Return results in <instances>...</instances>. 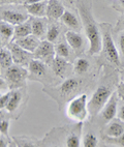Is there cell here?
Wrapping results in <instances>:
<instances>
[{"mask_svg": "<svg viewBox=\"0 0 124 147\" xmlns=\"http://www.w3.org/2000/svg\"><path fill=\"white\" fill-rule=\"evenodd\" d=\"M80 13L82 17V21L84 23L85 30H86V35L89 40V54L90 55L98 54L103 48V38H101L99 29L86 9L81 8Z\"/></svg>", "mask_w": 124, "mask_h": 147, "instance_id": "obj_1", "label": "cell"}, {"mask_svg": "<svg viewBox=\"0 0 124 147\" xmlns=\"http://www.w3.org/2000/svg\"><path fill=\"white\" fill-rule=\"evenodd\" d=\"M66 113L69 118L72 120L79 121V122L86 120L89 115L87 95L83 93V94L74 97L67 105Z\"/></svg>", "mask_w": 124, "mask_h": 147, "instance_id": "obj_2", "label": "cell"}, {"mask_svg": "<svg viewBox=\"0 0 124 147\" xmlns=\"http://www.w3.org/2000/svg\"><path fill=\"white\" fill-rule=\"evenodd\" d=\"M112 91L110 88L106 86H99L97 89L95 90L93 93L92 97L90 98L88 102V108H89V112L91 114H96L101 110H103V107L109 102L110 97L112 96Z\"/></svg>", "mask_w": 124, "mask_h": 147, "instance_id": "obj_3", "label": "cell"}, {"mask_svg": "<svg viewBox=\"0 0 124 147\" xmlns=\"http://www.w3.org/2000/svg\"><path fill=\"white\" fill-rule=\"evenodd\" d=\"M103 45L109 60L111 61L112 63H114L115 65H120V57H119L118 50H117L116 46H115V44L113 42V38H112V35L109 31L105 32V34H103Z\"/></svg>", "mask_w": 124, "mask_h": 147, "instance_id": "obj_4", "label": "cell"}, {"mask_svg": "<svg viewBox=\"0 0 124 147\" xmlns=\"http://www.w3.org/2000/svg\"><path fill=\"white\" fill-rule=\"evenodd\" d=\"M1 21L11 24L13 26H17V25H20L28 21V16L16 11L4 9L1 11Z\"/></svg>", "mask_w": 124, "mask_h": 147, "instance_id": "obj_5", "label": "cell"}, {"mask_svg": "<svg viewBox=\"0 0 124 147\" xmlns=\"http://www.w3.org/2000/svg\"><path fill=\"white\" fill-rule=\"evenodd\" d=\"M6 79L13 84H20L27 78V71L20 65H13L6 69Z\"/></svg>", "mask_w": 124, "mask_h": 147, "instance_id": "obj_6", "label": "cell"}, {"mask_svg": "<svg viewBox=\"0 0 124 147\" xmlns=\"http://www.w3.org/2000/svg\"><path fill=\"white\" fill-rule=\"evenodd\" d=\"M15 42H16L19 47H21L23 50L34 54L36 49L40 46V40L37 36L31 34V35H28L26 37H22V38H19V40H15Z\"/></svg>", "mask_w": 124, "mask_h": 147, "instance_id": "obj_7", "label": "cell"}, {"mask_svg": "<svg viewBox=\"0 0 124 147\" xmlns=\"http://www.w3.org/2000/svg\"><path fill=\"white\" fill-rule=\"evenodd\" d=\"M65 13L63 4L59 0H49L47 5V17L51 20L61 19Z\"/></svg>", "mask_w": 124, "mask_h": 147, "instance_id": "obj_8", "label": "cell"}, {"mask_svg": "<svg viewBox=\"0 0 124 147\" xmlns=\"http://www.w3.org/2000/svg\"><path fill=\"white\" fill-rule=\"evenodd\" d=\"M55 53L56 51L53 42L49 40H42L35 51L34 55L37 59H50V58H54Z\"/></svg>", "mask_w": 124, "mask_h": 147, "instance_id": "obj_9", "label": "cell"}, {"mask_svg": "<svg viewBox=\"0 0 124 147\" xmlns=\"http://www.w3.org/2000/svg\"><path fill=\"white\" fill-rule=\"evenodd\" d=\"M118 113V109H117V96L115 93L112 94V96L110 97L109 102L106 104V106L103 107V109L101 110V114H103V119L106 121H112L115 116Z\"/></svg>", "mask_w": 124, "mask_h": 147, "instance_id": "obj_10", "label": "cell"}, {"mask_svg": "<svg viewBox=\"0 0 124 147\" xmlns=\"http://www.w3.org/2000/svg\"><path fill=\"white\" fill-rule=\"evenodd\" d=\"M9 50H11V54H13V61L16 63H21V64H24L28 60L29 56V52L23 50L21 47H19L16 42H11L9 44Z\"/></svg>", "mask_w": 124, "mask_h": 147, "instance_id": "obj_11", "label": "cell"}, {"mask_svg": "<svg viewBox=\"0 0 124 147\" xmlns=\"http://www.w3.org/2000/svg\"><path fill=\"white\" fill-rule=\"evenodd\" d=\"M47 5L48 1L44 0L40 2L34 3V4H29L26 6V11L29 15L36 17V18H42V17L47 16Z\"/></svg>", "mask_w": 124, "mask_h": 147, "instance_id": "obj_12", "label": "cell"}, {"mask_svg": "<svg viewBox=\"0 0 124 147\" xmlns=\"http://www.w3.org/2000/svg\"><path fill=\"white\" fill-rule=\"evenodd\" d=\"M65 40L69 47L74 50H79L84 45V40H83L82 35L80 33L72 31V30L65 32Z\"/></svg>", "mask_w": 124, "mask_h": 147, "instance_id": "obj_13", "label": "cell"}, {"mask_svg": "<svg viewBox=\"0 0 124 147\" xmlns=\"http://www.w3.org/2000/svg\"><path fill=\"white\" fill-rule=\"evenodd\" d=\"M123 121H112L107 125L105 133L109 138H118L124 134V124Z\"/></svg>", "mask_w": 124, "mask_h": 147, "instance_id": "obj_14", "label": "cell"}, {"mask_svg": "<svg viewBox=\"0 0 124 147\" xmlns=\"http://www.w3.org/2000/svg\"><path fill=\"white\" fill-rule=\"evenodd\" d=\"M68 63L66 62V60L64 58L59 57V56H56L53 58L52 60V68H53V71L56 76L58 77H63L64 74L66 71V68H67Z\"/></svg>", "mask_w": 124, "mask_h": 147, "instance_id": "obj_15", "label": "cell"}, {"mask_svg": "<svg viewBox=\"0 0 124 147\" xmlns=\"http://www.w3.org/2000/svg\"><path fill=\"white\" fill-rule=\"evenodd\" d=\"M32 34V25L29 21L25 22L23 24L15 26V35L13 40H19L22 37H26Z\"/></svg>", "mask_w": 124, "mask_h": 147, "instance_id": "obj_16", "label": "cell"}, {"mask_svg": "<svg viewBox=\"0 0 124 147\" xmlns=\"http://www.w3.org/2000/svg\"><path fill=\"white\" fill-rule=\"evenodd\" d=\"M29 71L36 76H44L47 71V66L40 59H31L28 63Z\"/></svg>", "mask_w": 124, "mask_h": 147, "instance_id": "obj_17", "label": "cell"}, {"mask_svg": "<svg viewBox=\"0 0 124 147\" xmlns=\"http://www.w3.org/2000/svg\"><path fill=\"white\" fill-rule=\"evenodd\" d=\"M13 57L11 54V50H8L6 48H2L0 50V64H1V68L7 69L11 66L13 65Z\"/></svg>", "mask_w": 124, "mask_h": 147, "instance_id": "obj_18", "label": "cell"}, {"mask_svg": "<svg viewBox=\"0 0 124 147\" xmlns=\"http://www.w3.org/2000/svg\"><path fill=\"white\" fill-rule=\"evenodd\" d=\"M62 22L65 24L66 26L68 28L72 29V30H77V29H80V24H79V20L74 13H70L68 11H65V13H63V16L61 18Z\"/></svg>", "mask_w": 124, "mask_h": 147, "instance_id": "obj_19", "label": "cell"}, {"mask_svg": "<svg viewBox=\"0 0 124 147\" xmlns=\"http://www.w3.org/2000/svg\"><path fill=\"white\" fill-rule=\"evenodd\" d=\"M79 86V81L76 79H67L61 84V86L59 87L61 94L63 95H68L71 92L74 91Z\"/></svg>", "mask_w": 124, "mask_h": 147, "instance_id": "obj_20", "label": "cell"}, {"mask_svg": "<svg viewBox=\"0 0 124 147\" xmlns=\"http://www.w3.org/2000/svg\"><path fill=\"white\" fill-rule=\"evenodd\" d=\"M32 25V34L37 36L38 38L44 36V34L46 33V23L44 20L40 18L33 19L31 22Z\"/></svg>", "mask_w": 124, "mask_h": 147, "instance_id": "obj_21", "label": "cell"}, {"mask_svg": "<svg viewBox=\"0 0 124 147\" xmlns=\"http://www.w3.org/2000/svg\"><path fill=\"white\" fill-rule=\"evenodd\" d=\"M0 34H1L2 40L4 38L5 40H9L15 35V26H13L11 24L6 23V22L1 21V24H0Z\"/></svg>", "mask_w": 124, "mask_h": 147, "instance_id": "obj_22", "label": "cell"}, {"mask_svg": "<svg viewBox=\"0 0 124 147\" xmlns=\"http://www.w3.org/2000/svg\"><path fill=\"white\" fill-rule=\"evenodd\" d=\"M21 98H22L21 92H19V91L11 92V100H9L7 107H6V111H7V112H13V111L19 107V105H20Z\"/></svg>", "mask_w": 124, "mask_h": 147, "instance_id": "obj_23", "label": "cell"}, {"mask_svg": "<svg viewBox=\"0 0 124 147\" xmlns=\"http://www.w3.org/2000/svg\"><path fill=\"white\" fill-rule=\"evenodd\" d=\"M89 68V61L85 58H78L74 64V71L76 74L82 75L85 74Z\"/></svg>", "mask_w": 124, "mask_h": 147, "instance_id": "obj_24", "label": "cell"}, {"mask_svg": "<svg viewBox=\"0 0 124 147\" xmlns=\"http://www.w3.org/2000/svg\"><path fill=\"white\" fill-rule=\"evenodd\" d=\"M97 138L92 133H89L83 139V147H97Z\"/></svg>", "mask_w": 124, "mask_h": 147, "instance_id": "obj_25", "label": "cell"}, {"mask_svg": "<svg viewBox=\"0 0 124 147\" xmlns=\"http://www.w3.org/2000/svg\"><path fill=\"white\" fill-rule=\"evenodd\" d=\"M59 32H60V30H59L58 26H56V25L50 26L47 31V40H49L51 42H54L58 38Z\"/></svg>", "mask_w": 124, "mask_h": 147, "instance_id": "obj_26", "label": "cell"}, {"mask_svg": "<svg viewBox=\"0 0 124 147\" xmlns=\"http://www.w3.org/2000/svg\"><path fill=\"white\" fill-rule=\"evenodd\" d=\"M55 51L57 56L64 58V59L69 56V49L67 47V45H65L64 42H59L58 45L55 47Z\"/></svg>", "mask_w": 124, "mask_h": 147, "instance_id": "obj_27", "label": "cell"}, {"mask_svg": "<svg viewBox=\"0 0 124 147\" xmlns=\"http://www.w3.org/2000/svg\"><path fill=\"white\" fill-rule=\"evenodd\" d=\"M81 141L77 135H70L66 139V147H80Z\"/></svg>", "mask_w": 124, "mask_h": 147, "instance_id": "obj_28", "label": "cell"}, {"mask_svg": "<svg viewBox=\"0 0 124 147\" xmlns=\"http://www.w3.org/2000/svg\"><path fill=\"white\" fill-rule=\"evenodd\" d=\"M11 92L13 91L6 92L4 94H1V96H0V108H1V109H3V108L6 109L8 102H9V100H11Z\"/></svg>", "mask_w": 124, "mask_h": 147, "instance_id": "obj_29", "label": "cell"}, {"mask_svg": "<svg viewBox=\"0 0 124 147\" xmlns=\"http://www.w3.org/2000/svg\"><path fill=\"white\" fill-rule=\"evenodd\" d=\"M8 127H9L8 121H6V120L1 121V123H0V131H1V135L6 136L8 133Z\"/></svg>", "mask_w": 124, "mask_h": 147, "instance_id": "obj_30", "label": "cell"}, {"mask_svg": "<svg viewBox=\"0 0 124 147\" xmlns=\"http://www.w3.org/2000/svg\"><path fill=\"white\" fill-rule=\"evenodd\" d=\"M110 140L112 142H114V143H116V144L124 146V134L121 135L120 137H118V138H110Z\"/></svg>", "mask_w": 124, "mask_h": 147, "instance_id": "obj_31", "label": "cell"}, {"mask_svg": "<svg viewBox=\"0 0 124 147\" xmlns=\"http://www.w3.org/2000/svg\"><path fill=\"white\" fill-rule=\"evenodd\" d=\"M117 92H118L119 97L124 100V83H120V84H119L118 89H117Z\"/></svg>", "mask_w": 124, "mask_h": 147, "instance_id": "obj_32", "label": "cell"}, {"mask_svg": "<svg viewBox=\"0 0 124 147\" xmlns=\"http://www.w3.org/2000/svg\"><path fill=\"white\" fill-rule=\"evenodd\" d=\"M119 44H120V49H121L122 54L124 55V32L119 37Z\"/></svg>", "mask_w": 124, "mask_h": 147, "instance_id": "obj_33", "label": "cell"}, {"mask_svg": "<svg viewBox=\"0 0 124 147\" xmlns=\"http://www.w3.org/2000/svg\"><path fill=\"white\" fill-rule=\"evenodd\" d=\"M117 116H118V118L120 119V120L124 122V106H122V107L118 110Z\"/></svg>", "mask_w": 124, "mask_h": 147, "instance_id": "obj_34", "label": "cell"}, {"mask_svg": "<svg viewBox=\"0 0 124 147\" xmlns=\"http://www.w3.org/2000/svg\"><path fill=\"white\" fill-rule=\"evenodd\" d=\"M1 1V4H17V3H20L21 0H0Z\"/></svg>", "mask_w": 124, "mask_h": 147, "instance_id": "obj_35", "label": "cell"}, {"mask_svg": "<svg viewBox=\"0 0 124 147\" xmlns=\"http://www.w3.org/2000/svg\"><path fill=\"white\" fill-rule=\"evenodd\" d=\"M40 1H44V0H23V3L25 5H29V4H34V3L40 2Z\"/></svg>", "mask_w": 124, "mask_h": 147, "instance_id": "obj_36", "label": "cell"}, {"mask_svg": "<svg viewBox=\"0 0 124 147\" xmlns=\"http://www.w3.org/2000/svg\"><path fill=\"white\" fill-rule=\"evenodd\" d=\"M9 146V143H7L3 137H1V139H0V147H8Z\"/></svg>", "mask_w": 124, "mask_h": 147, "instance_id": "obj_37", "label": "cell"}, {"mask_svg": "<svg viewBox=\"0 0 124 147\" xmlns=\"http://www.w3.org/2000/svg\"><path fill=\"white\" fill-rule=\"evenodd\" d=\"M21 147H34V145L30 143V142H26V143H23Z\"/></svg>", "mask_w": 124, "mask_h": 147, "instance_id": "obj_38", "label": "cell"}, {"mask_svg": "<svg viewBox=\"0 0 124 147\" xmlns=\"http://www.w3.org/2000/svg\"><path fill=\"white\" fill-rule=\"evenodd\" d=\"M8 147H18V146H17V144L15 143V142H11V143H9V146H8Z\"/></svg>", "mask_w": 124, "mask_h": 147, "instance_id": "obj_39", "label": "cell"}, {"mask_svg": "<svg viewBox=\"0 0 124 147\" xmlns=\"http://www.w3.org/2000/svg\"><path fill=\"white\" fill-rule=\"evenodd\" d=\"M120 3H121V5L124 7V0H120Z\"/></svg>", "mask_w": 124, "mask_h": 147, "instance_id": "obj_40", "label": "cell"}, {"mask_svg": "<svg viewBox=\"0 0 124 147\" xmlns=\"http://www.w3.org/2000/svg\"><path fill=\"white\" fill-rule=\"evenodd\" d=\"M51 147H58V146H51Z\"/></svg>", "mask_w": 124, "mask_h": 147, "instance_id": "obj_41", "label": "cell"}, {"mask_svg": "<svg viewBox=\"0 0 124 147\" xmlns=\"http://www.w3.org/2000/svg\"><path fill=\"white\" fill-rule=\"evenodd\" d=\"M123 79H124V76H123Z\"/></svg>", "mask_w": 124, "mask_h": 147, "instance_id": "obj_42", "label": "cell"}]
</instances>
